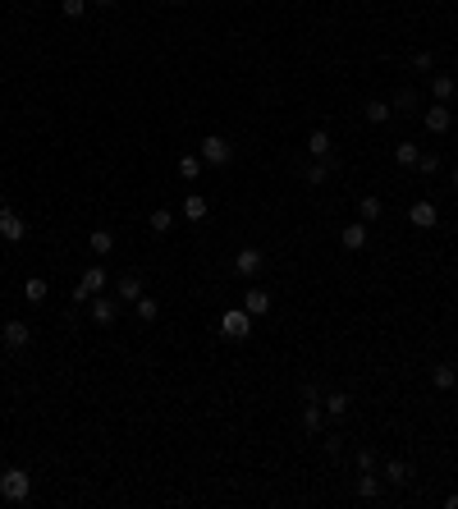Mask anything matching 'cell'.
<instances>
[{
	"instance_id": "obj_1",
	"label": "cell",
	"mask_w": 458,
	"mask_h": 509,
	"mask_svg": "<svg viewBox=\"0 0 458 509\" xmlns=\"http://www.w3.org/2000/svg\"><path fill=\"white\" fill-rule=\"evenodd\" d=\"M28 496H33V477L23 473V468H5V473H0V500L23 505Z\"/></svg>"
},
{
	"instance_id": "obj_2",
	"label": "cell",
	"mask_w": 458,
	"mask_h": 509,
	"mask_svg": "<svg viewBox=\"0 0 458 509\" xmlns=\"http://www.w3.org/2000/svg\"><path fill=\"white\" fill-rule=\"evenodd\" d=\"M197 156L207 161V166H229V156H234V147L220 138V133H207L202 138V147H197Z\"/></svg>"
},
{
	"instance_id": "obj_3",
	"label": "cell",
	"mask_w": 458,
	"mask_h": 509,
	"mask_svg": "<svg viewBox=\"0 0 458 509\" xmlns=\"http://www.w3.org/2000/svg\"><path fill=\"white\" fill-rule=\"evenodd\" d=\"M220 335H229V340H248L252 335V317L243 308H229L225 317H220Z\"/></svg>"
},
{
	"instance_id": "obj_4",
	"label": "cell",
	"mask_w": 458,
	"mask_h": 509,
	"mask_svg": "<svg viewBox=\"0 0 458 509\" xmlns=\"http://www.w3.org/2000/svg\"><path fill=\"white\" fill-rule=\"evenodd\" d=\"M101 289H106V266H83V280H78V289H74V303L92 299V294H101Z\"/></svg>"
},
{
	"instance_id": "obj_5",
	"label": "cell",
	"mask_w": 458,
	"mask_h": 509,
	"mask_svg": "<svg viewBox=\"0 0 458 509\" xmlns=\"http://www.w3.org/2000/svg\"><path fill=\"white\" fill-rule=\"evenodd\" d=\"M0 239H5V244H23V239H28V225H23L19 211L0 207Z\"/></svg>"
},
{
	"instance_id": "obj_6",
	"label": "cell",
	"mask_w": 458,
	"mask_h": 509,
	"mask_svg": "<svg viewBox=\"0 0 458 509\" xmlns=\"http://www.w3.org/2000/svg\"><path fill=\"white\" fill-rule=\"evenodd\" d=\"M92 321H97V326H115V321H120V299L92 294Z\"/></svg>"
},
{
	"instance_id": "obj_7",
	"label": "cell",
	"mask_w": 458,
	"mask_h": 509,
	"mask_svg": "<svg viewBox=\"0 0 458 509\" xmlns=\"http://www.w3.org/2000/svg\"><path fill=\"white\" fill-rule=\"evenodd\" d=\"M422 120H426V129H431V133H449V129H454V111H449V101H436V106H426Z\"/></svg>"
},
{
	"instance_id": "obj_8",
	"label": "cell",
	"mask_w": 458,
	"mask_h": 509,
	"mask_svg": "<svg viewBox=\"0 0 458 509\" xmlns=\"http://www.w3.org/2000/svg\"><path fill=\"white\" fill-rule=\"evenodd\" d=\"M0 340H5V349H23V344L33 340V326L28 321H5L0 326Z\"/></svg>"
},
{
	"instance_id": "obj_9",
	"label": "cell",
	"mask_w": 458,
	"mask_h": 509,
	"mask_svg": "<svg viewBox=\"0 0 458 509\" xmlns=\"http://www.w3.org/2000/svg\"><path fill=\"white\" fill-rule=\"evenodd\" d=\"M262 266H266L262 248H239V257H234V271H239V276H257Z\"/></svg>"
},
{
	"instance_id": "obj_10",
	"label": "cell",
	"mask_w": 458,
	"mask_h": 509,
	"mask_svg": "<svg viewBox=\"0 0 458 509\" xmlns=\"http://www.w3.org/2000/svg\"><path fill=\"white\" fill-rule=\"evenodd\" d=\"M335 170H339V156L335 152H330V156H321V161H317V166H307V184H312V189H321V184H326V179L330 175H335Z\"/></svg>"
},
{
	"instance_id": "obj_11",
	"label": "cell",
	"mask_w": 458,
	"mask_h": 509,
	"mask_svg": "<svg viewBox=\"0 0 458 509\" xmlns=\"http://www.w3.org/2000/svg\"><path fill=\"white\" fill-rule=\"evenodd\" d=\"M339 244L349 248V253H362V248H367V221H349L339 230Z\"/></svg>"
},
{
	"instance_id": "obj_12",
	"label": "cell",
	"mask_w": 458,
	"mask_h": 509,
	"mask_svg": "<svg viewBox=\"0 0 458 509\" xmlns=\"http://www.w3.org/2000/svg\"><path fill=\"white\" fill-rule=\"evenodd\" d=\"M408 221H413L417 225V230H436V221H440V216H436V202H413V207H408Z\"/></svg>"
},
{
	"instance_id": "obj_13",
	"label": "cell",
	"mask_w": 458,
	"mask_h": 509,
	"mask_svg": "<svg viewBox=\"0 0 458 509\" xmlns=\"http://www.w3.org/2000/svg\"><path fill=\"white\" fill-rule=\"evenodd\" d=\"M243 312H248V317H266V312H271V294H266V289H243Z\"/></svg>"
},
{
	"instance_id": "obj_14",
	"label": "cell",
	"mask_w": 458,
	"mask_h": 509,
	"mask_svg": "<svg viewBox=\"0 0 458 509\" xmlns=\"http://www.w3.org/2000/svg\"><path fill=\"white\" fill-rule=\"evenodd\" d=\"M115 299H120V303H138V299H142V276H133V271H129V276H120V285H115Z\"/></svg>"
},
{
	"instance_id": "obj_15",
	"label": "cell",
	"mask_w": 458,
	"mask_h": 509,
	"mask_svg": "<svg viewBox=\"0 0 458 509\" xmlns=\"http://www.w3.org/2000/svg\"><path fill=\"white\" fill-rule=\"evenodd\" d=\"M88 248H92V257H110V253H115V234H110V230H92L88 234Z\"/></svg>"
},
{
	"instance_id": "obj_16",
	"label": "cell",
	"mask_w": 458,
	"mask_h": 509,
	"mask_svg": "<svg viewBox=\"0 0 458 509\" xmlns=\"http://www.w3.org/2000/svg\"><path fill=\"white\" fill-rule=\"evenodd\" d=\"M385 482H394V487H404V482H413V468H408L404 459H385Z\"/></svg>"
},
{
	"instance_id": "obj_17",
	"label": "cell",
	"mask_w": 458,
	"mask_h": 509,
	"mask_svg": "<svg viewBox=\"0 0 458 509\" xmlns=\"http://www.w3.org/2000/svg\"><path fill=\"white\" fill-rule=\"evenodd\" d=\"M207 198H202V193H188L184 198V221H207Z\"/></svg>"
},
{
	"instance_id": "obj_18",
	"label": "cell",
	"mask_w": 458,
	"mask_h": 509,
	"mask_svg": "<svg viewBox=\"0 0 458 509\" xmlns=\"http://www.w3.org/2000/svg\"><path fill=\"white\" fill-rule=\"evenodd\" d=\"M321 409H326L330 418H344V413H349V395H344V390H335V395H321Z\"/></svg>"
},
{
	"instance_id": "obj_19",
	"label": "cell",
	"mask_w": 458,
	"mask_h": 509,
	"mask_svg": "<svg viewBox=\"0 0 458 509\" xmlns=\"http://www.w3.org/2000/svg\"><path fill=\"white\" fill-rule=\"evenodd\" d=\"M390 106H394V115H413V111H417V92H413V88H399Z\"/></svg>"
},
{
	"instance_id": "obj_20",
	"label": "cell",
	"mask_w": 458,
	"mask_h": 509,
	"mask_svg": "<svg viewBox=\"0 0 458 509\" xmlns=\"http://www.w3.org/2000/svg\"><path fill=\"white\" fill-rule=\"evenodd\" d=\"M307 152L317 156V161H321V156H330V133L326 129H312V133H307Z\"/></svg>"
},
{
	"instance_id": "obj_21",
	"label": "cell",
	"mask_w": 458,
	"mask_h": 509,
	"mask_svg": "<svg viewBox=\"0 0 458 509\" xmlns=\"http://www.w3.org/2000/svg\"><path fill=\"white\" fill-rule=\"evenodd\" d=\"M417 156H422V147H417V143H394V161H399L404 170L417 166Z\"/></svg>"
},
{
	"instance_id": "obj_22",
	"label": "cell",
	"mask_w": 458,
	"mask_h": 509,
	"mask_svg": "<svg viewBox=\"0 0 458 509\" xmlns=\"http://www.w3.org/2000/svg\"><path fill=\"white\" fill-rule=\"evenodd\" d=\"M321 422H326V418H321V404H303V432L307 436H321Z\"/></svg>"
},
{
	"instance_id": "obj_23",
	"label": "cell",
	"mask_w": 458,
	"mask_h": 509,
	"mask_svg": "<svg viewBox=\"0 0 458 509\" xmlns=\"http://www.w3.org/2000/svg\"><path fill=\"white\" fill-rule=\"evenodd\" d=\"M362 115H367V124H385L394 115V106H390V101H367V111H362Z\"/></svg>"
},
{
	"instance_id": "obj_24",
	"label": "cell",
	"mask_w": 458,
	"mask_h": 509,
	"mask_svg": "<svg viewBox=\"0 0 458 509\" xmlns=\"http://www.w3.org/2000/svg\"><path fill=\"white\" fill-rule=\"evenodd\" d=\"M431 92H436V101H449V97L458 92V83H454L449 74H436V78H431Z\"/></svg>"
},
{
	"instance_id": "obj_25",
	"label": "cell",
	"mask_w": 458,
	"mask_h": 509,
	"mask_svg": "<svg viewBox=\"0 0 458 509\" xmlns=\"http://www.w3.org/2000/svg\"><path fill=\"white\" fill-rule=\"evenodd\" d=\"M202 166H207V161H202V156H197V152L179 156V175H184V179H197V175H202Z\"/></svg>"
},
{
	"instance_id": "obj_26",
	"label": "cell",
	"mask_w": 458,
	"mask_h": 509,
	"mask_svg": "<svg viewBox=\"0 0 458 509\" xmlns=\"http://www.w3.org/2000/svg\"><path fill=\"white\" fill-rule=\"evenodd\" d=\"M358 496L362 500H376V496H381V477H376V473H362L358 477Z\"/></svg>"
},
{
	"instance_id": "obj_27",
	"label": "cell",
	"mask_w": 458,
	"mask_h": 509,
	"mask_svg": "<svg viewBox=\"0 0 458 509\" xmlns=\"http://www.w3.org/2000/svg\"><path fill=\"white\" fill-rule=\"evenodd\" d=\"M431 381H436V390H454V381H458V372L449 363H440L436 372H431Z\"/></svg>"
},
{
	"instance_id": "obj_28",
	"label": "cell",
	"mask_w": 458,
	"mask_h": 509,
	"mask_svg": "<svg viewBox=\"0 0 458 509\" xmlns=\"http://www.w3.org/2000/svg\"><path fill=\"white\" fill-rule=\"evenodd\" d=\"M381 211H385V207H381V198H371V193L358 202V216H362V221H381Z\"/></svg>"
},
{
	"instance_id": "obj_29",
	"label": "cell",
	"mask_w": 458,
	"mask_h": 509,
	"mask_svg": "<svg viewBox=\"0 0 458 509\" xmlns=\"http://www.w3.org/2000/svg\"><path fill=\"white\" fill-rule=\"evenodd\" d=\"M23 299H28V303H46V280H28V285H23Z\"/></svg>"
},
{
	"instance_id": "obj_30",
	"label": "cell",
	"mask_w": 458,
	"mask_h": 509,
	"mask_svg": "<svg viewBox=\"0 0 458 509\" xmlns=\"http://www.w3.org/2000/svg\"><path fill=\"white\" fill-rule=\"evenodd\" d=\"M417 170H422V175H436V170H440V156L436 152H422V156H417Z\"/></svg>"
},
{
	"instance_id": "obj_31",
	"label": "cell",
	"mask_w": 458,
	"mask_h": 509,
	"mask_svg": "<svg viewBox=\"0 0 458 509\" xmlns=\"http://www.w3.org/2000/svg\"><path fill=\"white\" fill-rule=\"evenodd\" d=\"M170 225H175V216H170L165 207H161V211H152V230H156V234H165Z\"/></svg>"
},
{
	"instance_id": "obj_32",
	"label": "cell",
	"mask_w": 458,
	"mask_h": 509,
	"mask_svg": "<svg viewBox=\"0 0 458 509\" xmlns=\"http://www.w3.org/2000/svg\"><path fill=\"white\" fill-rule=\"evenodd\" d=\"M60 10H65V19H83V10H88V0H60Z\"/></svg>"
},
{
	"instance_id": "obj_33",
	"label": "cell",
	"mask_w": 458,
	"mask_h": 509,
	"mask_svg": "<svg viewBox=\"0 0 458 509\" xmlns=\"http://www.w3.org/2000/svg\"><path fill=\"white\" fill-rule=\"evenodd\" d=\"M156 312H161V308H156V299H147V294H142V299H138V317L142 321H156Z\"/></svg>"
},
{
	"instance_id": "obj_34",
	"label": "cell",
	"mask_w": 458,
	"mask_h": 509,
	"mask_svg": "<svg viewBox=\"0 0 458 509\" xmlns=\"http://www.w3.org/2000/svg\"><path fill=\"white\" fill-rule=\"evenodd\" d=\"M431 65H436V60H431V51H417V56H413V69H417V74H431Z\"/></svg>"
},
{
	"instance_id": "obj_35",
	"label": "cell",
	"mask_w": 458,
	"mask_h": 509,
	"mask_svg": "<svg viewBox=\"0 0 458 509\" xmlns=\"http://www.w3.org/2000/svg\"><path fill=\"white\" fill-rule=\"evenodd\" d=\"M303 404H321V386H312V381H307V386H303Z\"/></svg>"
},
{
	"instance_id": "obj_36",
	"label": "cell",
	"mask_w": 458,
	"mask_h": 509,
	"mask_svg": "<svg viewBox=\"0 0 458 509\" xmlns=\"http://www.w3.org/2000/svg\"><path fill=\"white\" fill-rule=\"evenodd\" d=\"M358 468H362V473H371V468H376V454H371V450H358Z\"/></svg>"
},
{
	"instance_id": "obj_37",
	"label": "cell",
	"mask_w": 458,
	"mask_h": 509,
	"mask_svg": "<svg viewBox=\"0 0 458 509\" xmlns=\"http://www.w3.org/2000/svg\"><path fill=\"white\" fill-rule=\"evenodd\" d=\"M92 5H101V10H115V5H120V0H92Z\"/></svg>"
},
{
	"instance_id": "obj_38",
	"label": "cell",
	"mask_w": 458,
	"mask_h": 509,
	"mask_svg": "<svg viewBox=\"0 0 458 509\" xmlns=\"http://www.w3.org/2000/svg\"><path fill=\"white\" fill-rule=\"evenodd\" d=\"M449 184H454V189H458V166H454V175H449Z\"/></svg>"
},
{
	"instance_id": "obj_39",
	"label": "cell",
	"mask_w": 458,
	"mask_h": 509,
	"mask_svg": "<svg viewBox=\"0 0 458 509\" xmlns=\"http://www.w3.org/2000/svg\"><path fill=\"white\" fill-rule=\"evenodd\" d=\"M170 5H179V0H170Z\"/></svg>"
}]
</instances>
